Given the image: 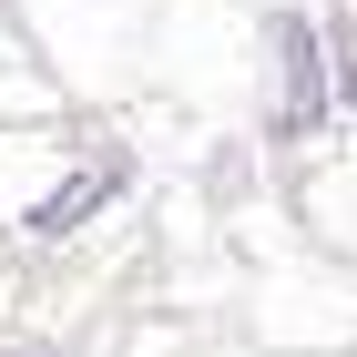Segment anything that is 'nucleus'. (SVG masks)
Returning <instances> with one entry per match:
<instances>
[{
	"label": "nucleus",
	"mask_w": 357,
	"mask_h": 357,
	"mask_svg": "<svg viewBox=\"0 0 357 357\" xmlns=\"http://www.w3.org/2000/svg\"><path fill=\"white\" fill-rule=\"evenodd\" d=\"M275 52H286V133H306L317 123V41H306V21H275Z\"/></svg>",
	"instance_id": "f257e3e1"
},
{
	"label": "nucleus",
	"mask_w": 357,
	"mask_h": 357,
	"mask_svg": "<svg viewBox=\"0 0 357 357\" xmlns=\"http://www.w3.org/2000/svg\"><path fill=\"white\" fill-rule=\"evenodd\" d=\"M92 194H102V174H82V184H72V194H52V204H41V215H31V225H41V235H61V225H72V215H82V204H92Z\"/></svg>",
	"instance_id": "f03ea898"
}]
</instances>
